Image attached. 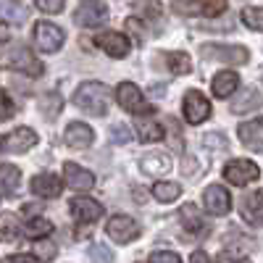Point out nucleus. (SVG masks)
Listing matches in <instances>:
<instances>
[{"label":"nucleus","mask_w":263,"mask_h":263,"mask_svg":"<svg viewBox=\"0 0 263 263\" xmlns=\"http://www.w3.org/2000/svg\"><path fill=\"white\" fill-rule=\"evenodd\" d=\"M140 168L147 174V177H163V174L171 171V158L166 153H147L140 161Z\"/></svg>","instance_id":"obj_20"},{"label":"nucleus","mask_w":263,"mask_h":263,"mask_svg":"<svg viewBox=\"0 0 263 263\" xmlns=\"http://www.w3.org/2000/svg\"><path fill=\"white\" fill-rule=\"evenodd\" d=\"M203 205L213 216H227L232 211V197H229V192L221 184H211L203 192Z\"/></svg>","instance_id":"obj_11"},{"label":"nucleus","mask_w":263,"mask_h":263,"mask_svg":"<svg viewBox=\"0 0 263 263\" xmlns=\"http://www.w3.org/2000/svg\"><path fill=\"white\" fill-rule=\"evenodd\" d=\"M95 45L100 50H105L111 58H126V53H129V40L121 32H100V34H95Z\"/></svg>","instance_id":"obj_12"},{"label":"nucleus","mask_w":263,"mask_h":263,"mask_svg":"<svg viewBox=\"0 0 263 263\" xmlns=\"http://www.w3.org/2000/svg\"><path fill=\"white\" fill-rule=\"evenodd\" d=\"M71 213H74L77 221L92 224V221H98V218L103 216V205L98 200H92V197H74L71 200Z\"/></svg>","instance_id":"obj_15"},{"label":"nucleus","mask_w":263,"mask_h":263,"mask_svg":"<svg viewBox=\"0 0 263 263\" xmlns=\"http://www.w3.org/2000/svg\"><path fill=\"white\" fill-rule=\"evenodd\" d=\"M237 135H239V140H242V145H248L253 150H260L263 147V119H253V121L239 124Z\"/></svg>","instance_id":"obj_19"},{"label":"nucleus","mask_w":263,"mask_h":263,"mask_svg":"<svg viewBox=\"0 0 263 263\" xmlns=\"http://www.w3.org/2000/svg\"><path fill=\"white\" fill-rule=\"evenodd\" d=\"M55 245L48 242V239H40V242H34V258L37 260H53L55 258Z\"/></svg>","instance_id":"obj_32"},{"label":"nucleus","mask_w":263,"mask_h":263,"mask_svg":"<svg viewBox=\"0 0 263 263\" xmlns=\"http://www.w3.org/2000/svg\"><path fill=\"white\" fill-rule=\"evenodd\" d=\"M137 135H140V142H161L163 140V126L156 119L142 116L137 121Z\"/></svg>","instance_id":"obj_23"},{"label":"nucleus","mask_w":263,"mask_h":263,"mask_svg":"<svg viewBox=\"0 0 263 263\" xmlns=\"http://www.w3.org/2000/svg\"><path fill=\"white\" fill-rule=\"evenodd\" d=\"M61 108H63V100H61L58 92H48V95L40 98V114L45 119H55L61 114Z\"/></svg>","instance_id":"obj_27"},{"label":"nucleus","mask_w":263,"mask_h":263,"mask_svg":"<svg viewBox=\"0 0 263 263\" xmlns=\"http://www.w3.org/2000/svg\"><path fill=\"white\" fill-rule=\"evenodd\" d=\"M90 255H92V260L98 258L100 263H111V253H108V250H105L103 245H95V248L90 250Z\"/></svg>","instance_id":"obj_41"},{"label":"nucleus","mask_w":263,"mask_h":263,"mask_svg":"<svg viewBox=\"0 0 263 263\" xmlns=\"http://www.w3.org/2000/svg\"><path fill=\"white\" fill-rule=\"evenodd\" d=\"M8 37H11V32H8V27H6V24H0V42H6Z\"/></svg>","instance_id":"obj_44"},{"label":"nucleus","mask_w":263,"mask_h":263,"mask_svg":"<svg viewBox=\"0 0 263 263\" xmlns=\"http://www.w3.org/2000/svg\"><path fill=\"white\" fill-rule=\"evenodd\" d=\"M92 140H95L92 129L87 124H82V121H74V124H69V129H66V145L69 147L84 150V147L92 145Z\"/></svg>","instance_id":"obj_17"},{"label":"nucleus","mask_w":263,"mask_h":263,"mask_svg":"<svg viewBox=\"0 0 263 263\" xmlns=\"http://www.w3.org/2000/svg\"><path fill=\"white\" fill-rule=\"evenodd\" d=\"M34 3H37L40 11H45V13H61L66 0H34Z\"/></svg>","instance_id":"obj_36"},{"label":"nucleus","mask_w":263,"mask_h":263,"mask_svg":"<svg viewBox=\"0 0 263 263\" xmlns=\"http://www.w3.org/2000/svg\"><path fill=\"white\" fill-rule=\"evenodd\" d=\"M105 232H108V237H111L114 242L126 245V242H132V239L140 234V224L135 221V218H129V216H114L111 221H108Z\"/></svg>","instance_id":"obj_9"},{"label":"nucleus","mask_w":263,"mask_h":263,"mask_svg":"<svg viewBox=\"0 0 263 263\" xmlns=\"http://www.w3.org/2000/svg\"><path fill=\"white\" fill-rule=\"evenodd\" d=\"M74 21L79 27H87V29H95V27H103L108 21V8L98 0H90V3H82L77 11H74Z\"/></svg>","instance_id":"obj_8"},{"label":"nucleus","mask_w":263,"mask_h":263,"mask_svg":"<svg viewBox=\"0 0 263 263\" xmlns=\"http://www.w3.org/2000/svg\"><path fill=\"white\" fill-rule=\"evenodd\" d=\"M116 100L119 105L124 108V111H132V114H147L150 116V108L145 105V98L140 92V87L137 84H132V82H121L116 87Z\"/></svg>","instance_id":"obj_7"},{"label":"nucleus","mask_w":263,"mask_h":263,"mask_svg":"<svg viewBox=\"0 0 263 263\" xmlns=\"http://www.w3.org/2000/svg\"><path fill=\"white\" fill-rule=\"evenodd\" d=\"M260 177V168L253 163V161H229L227 168H224V179L234 187H245L250 182H255Z\"/></svg>","instance_id":"obj_6"},{"label":"nucleus","mask_w":263,"mask_h":263,"mask_svg":"<svg viewBox=\"0 0 263 263\" xmlns=\"http://www.w3.org/2000/svg\"><path fill=\"white\" fill-rule=\"evenodd\" d=\"M263 103V95L255 90V87H248V90H242V95H237L232 100V114H248V111H255V108H260Z\"/></svg>","instance_id":"obj_22"},{"label":"nucleus","mask_w":263,"mask_h":263,"mask_svg":"<svg viewBox=\"0 0 263 263\" xmlns=\"http://www.w3.org/2000/svg\"><path fill=\"white\" fill-rule=\"evenodd\" d=\"M0 263H40L34 255H24V253H18V255H8V258H3Z\"/></svg>","instance_id":"obj_40"},{"label":"nucleus","mask_w":263,"mask_h":263,"mask_svg":"<svg viewBox=\"0 0 263 263\" xmlns=\"http://www.w3.org/2000/svg\"><path fill=\"white\" fill-rule=\"evenodd\" d=\"M126 29L132 32V37H135L137 42L145 40V27H142V21H140V18H126Z\"/></svg>","instance_id":"obj_37"},{"label":"nucleus","mask_w":263,"mask_h":263,"mask_svg":"<svg viewBox=\"0 0 263 263\" xmlns=\"http://www.w3.org/2000/svg\"><path fill=\"white\" fill-rule=\"evenodd\" d=\"M205 145H213V147L227 150V140H224V135H208V137H205Z\"/></svg>","instance_id":"obj_42"},{"label":"nucleus","mask_w":263,"mask_h":263,"mask_svg":"<svg viewBox=\"0 0 263 263\" xmlns=\"http://www.w3.org/2000/svg\"><path fill=\"white\" fill-rule=\"evenodd\" d=\"M135 11L140 16H145V18H161V13H163V8L158 6V0H137Z\"/></svg>","instance_id":"obj_31"},{"label":"nucleus","mask_w":263,"mask_h":263,"mask_svg":"<svg viewBox=\"0 0 263 263\" xmlns=\"http://www.w3.org/2000/svg\"><path fill=\"white\" fill-rule=\"evenodd\" d=\"M216 263H250V260L242 255H234V253H218Z\"/></svg>","instance_id":"obj_39"},{"label":"nucleus","mask_w":263,"mask_h":263,"mask_svg":"<svg viewBox=\"0 0 263 263\" xmlns=\"http://www.w3.org/2000/svg\"><path fill=\"white\" fill-rule=\"evenodd\" d=\"M150 263H182V258L171 250H158L150 255Z\"/></svg>","instance_id":"obj_35"},{"label":"nucleus","mask_w":263,"mask_h":263,"mask_svg":"<svg viewBox=\"0 0 263 263\" xmlns=\"http://www.w3.org/2000/svg\"><path fill=\"white\" fill-rule=\"evenodd\" d=\"M179 221H182V227H184L187 232H192V234H208V221L200 216L197 205H192V203L182 205V211H179Z\"/></svg>","instance_id":"obj_18"},{"label":"nucleus","mask_w":263,"mask_h":263,"mask_svg":"<svg viewBox=\"0 0 263 263\" xmlns=\"http://www.w3.org/2000/svg\"><path fill=\"white\" fill-rule=\"evenodd\" d=\"M0 66H3V69H11V71H24L29 77H42V63L32 55V50L21 48V45L0 53Z\"/></svg>","instance_id":"obj_2"},{"label":"nucleus","mask_w":263,"mask_h":263,"mask_svg":"<svg viewBox=\"0 0 263 263\" xmlns=\"http://www.w3.org/2000/svg\"><path fill=\"white\" fill-rule=\"evenodd\" d=\"M224 11H227V0H200L203 16H221Z\"/></svg>","instance_id":"obj_33"},{"label":"nucleus","mask_w":263,"mask_h":263,"mask_svg":"<svg viewBox=\"0 0 263 263\" xmlns=\"http://www.w3.org/2000/svg\"><path fill=\"white\" fill-rule=\"evenodd\" d=\"M24 232H27V237H32V239H42V237H48V234L53 232V224L48 221V218L37 216V218H32V221H27Z\"/></svg>","instance_id":"obj_28"},{"label":"nucleus","mask_w":263,"mask_h":263,"mask_svg":"<svg viewBox=\"0 0 263 263\" xmlns=\"http://www.w3.org/2000/svg\"><path fill=\"white\" fill-rule=\"evenodd\" d=\"M242 24L253 32H263V8L260 6H250L242 11Z\"/></svg>","instance_id":"obj_30"},{"label":"nucleus","mask_w":263,"mask_h":263,"mask_svg":"<svg viewBox=\"0 0 263 263\" xmlns=\"http://www.w3.org/2000/svg\"><path fill=\"white\" fill-rule=\"evenodd\" d=\"M29 190H32V195H37V197H58L61 190H63V182L55 177V174H40V177L32 179Z\"/></svg>","instance_id":"obj_16"},{"label":"nucleus","mask_w":263,"mask_h":263,"mask_svg":"<svg viewBox=\"0 0 263 263\" xmlns=\"http://www.w3.org/2000/svg\"><path fill=\"white\" fill-rule=\"evenodd\" d=\"M111 135H114V142H119V145H126V142L132 140V135H129V129H126L124 124H116V126L111 129Z\"/></svg>","instance_id":"obj_38"},{"label":"nucleus","mask_w":263,"mask_h":263,"mask_svg":"<svg viewBox=\"0 0 263 263\" xmlns=\"http://www.w3.org/2000/svg\"><path fill=\"white\" fill-rule=\"evenodd\" d=\"M166 63H168L171 74H190L192 69V61L187 53H166Z\"/></svg>","instance_id":"obj_29"},{"label":"nucleus","mask_w":263,"mask_h":263,"mask_svg":"<svg viewBox=\"0 0 263 263\" xmlns=\"http://www.w3.org/2000/svg\"><path fill=\"white\" fill-rule=\"evenodd\" d=\"M182 114H184L187 124H203L211 116V103L200 90H190L182 103Z\"/></svg>","instance_id":"obj_4"},{"label":"nucleus","mask_w":263,"mask_h":263,"mask_svg":"<svg viewBox=\"0 0 263 263\" xmlns=\"http://www.w3.org/2000/svg\"><path fill=\"white\" fill-rule=\"evenodd\" d=\"M200 53L208 58V61H221V63H232V66H239V63H248V50L242 45H208L200 48Z\"/></svg>","instance_id":"obj_5"},{"label":"nucleus","mask_w":263,"mask_h":263,"mask_svg":"<svg viewBox=\"0 0 263 263\" xmlns=\"http://www.w3.org/2000/svg\"><path fill=\"white\" fill-rule=\"evenodd\" d=\"M21 234V224L13 213H3L0 216V242H16Z\"/></svg>","instance_id":"obj_25"},{"label":"nucleus","mask_w":263,"mask_h":263,"mask_svg":"<svg viewBox=\"0 0 263 263\" xmlns=\"http://www.w3.org/2000/svg\"><path fill=\"white\" fill-rule=\"evenodd\" d=\"M153 197L156 200H161V203H174L177 197L182 195V184H177V182H158V184H153Z\"/></svg>","instance_id":"obj_26"},{"label":"nucleus","mask_w":263,"mask_h":263,"mask_svg":"<svg viewBox=\"0 0 263 263\" xmlns=\"http://www.w3.org/2000/svg\"><path fill=\"white\" fill-rule=\"evenodd\" d=\"M63 177H66V184H69L71 190H77V192H90L95 187V174L77 166V163H66Z\"/></svg>","instance_id":"obj_13"},{"label":"nucleus","mask_w":263,"mask_h":263,"mask_svg":"<svg viewBox=\"0 0 263 263\" xmlns=\"http://www.w3.org/2000/svg\"><path fill=\"white\" fill-rule=\"evenodd\" d=\"M63 29L50 24V21H37L34 24V45L42 50V53H58L61 45H63Z\"/></svg>","instance_id":"obj_3"},{"label":"nucleus","mask_w":263,"mask_h":263,"mask_svg":"<svg viewBox=\"0 0 263 263\" xmlns=\"http://www.w3.org/2000/svg\"><path fill=\"white\" fill-rule=\"evenodd\" d=\"M190 260H192V263H211V260H208V255H205L203 250H195Z\"/></svg>","instance_id":"obj_43"},{"label":"nucleus","mask_w":263,"mask_h":263,"mask_svg":"<svg viewBox=\"0 0 263 263\" xmlns=\"http://www.w3.org/2000/svg\"><path fill=\"white\" fill-rule=\"evenodd\" d=\"M111 100H114V92L108 90L103 82H84L74 92V103L82 108V111L92 114V116H105Z\"/></svg>","instance_id":"obj_1"},{"label":"nucleus","mask_w":263,"mask_h":263,"mask_svg":"<svg viewBox=\"0 0 263 263\" xmlns=\"http://www.w3.org/2000/svg\"><path fill=\"white\" fill-rule=\"evenodd\" d=\"M18 179H21V171L11 163H0V192L3 195H13L18 190Z\"/></svg>","instance_id":"obj_24"},{"label":"nucleus","mask_w":263,"mask_h":263,"mask_svg":"<svg viewBox=\"0 0 263 263\" xmlns=\"http://www.w3.org/2000/svg\"><path fill=\"white\" fill-rule=\"evenodd\" d=\"M87 3H90V0H87Z\"/></svg>","instance_id":"obj_45"},{"label":"nucleus","mask_w":263,"mask_h":263,"mask_svg":"<svg viewBox=\"0 0 263 263\" xmlns=\"http://www.w3.org/2000/svg\"><path fill=\"white\" fill-rule=\"evenodd\" d=\"M13 111H16L13 100L8 98V92H3V90H0V121H6L8 116H13Z\"/></svg>","instance_id":"obj_34"},{"label":"nucleus","mask_w":263,"mask_h":263,"mask_svg":"<svg viewBox=\"0 0 263 263\" xmlns=\"http://www.w3.org/2000/svg\"><path fill=\"white\" fill-rule=\"evenodd\" d=\"M34 145H37V135L29 126H18L11 135L0 137V150H6V153H27Z\"/></svg>","instance_id":"obj_10"},{"label":"nucleus","mask_w":263,"mask_h":263,"mask_svg":"<svg viewBox=\"0 0 263 263\" xmlns=\"http://www.w3.org/2000/svg\"><path fill=\"white\" fill-rule=\"evenodd\" d=\"M237 87H239V77L234 71H218L211 82V90L216 98H229L237 92Z\"/></svg>","instance_id":"obj_21"},{"label":"nucleus","mask_w":263,"mask_h":263,"mask_svg":"<svg viewBox=\"0 0 263 263\" xmlns=\"http://www.w3.org/2000/svg\"><path fill=\"white\" fill-rule=\"evenodd\" d=\"M239 213L250 227H260L263 224V190L250 192L239 200Z\"/></svg>","instance_id":"obj_14"}]
</instances>
